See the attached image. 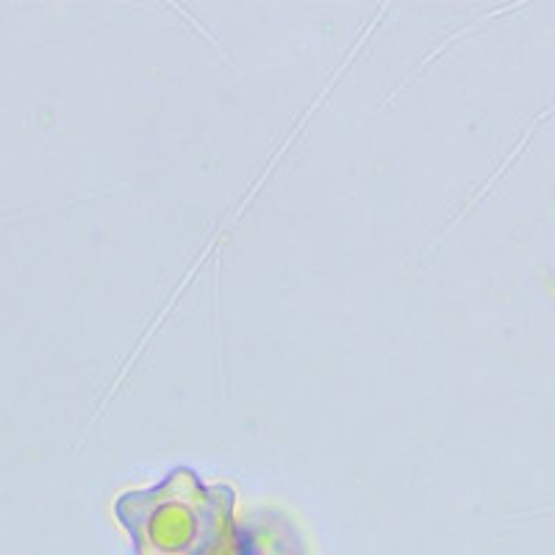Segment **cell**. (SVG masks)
<instances>
[{
	"instance_id": "6da1fadb",
	"label": "cell",
	"mask_w": 555,
	"mask_h": 555,
	"mask_svg": "<svg viewBox=\"0 0 555 555\" xmlns=\"http://www.w3.org/2000/svg\"><path fill=\"white\" fill-rule=\"evenodd\" d=\"M236 492L206 486L190 467H176L153 489L114 500V517L133 555H231L236 550Z\"/></svg>"
}]
</instances>
